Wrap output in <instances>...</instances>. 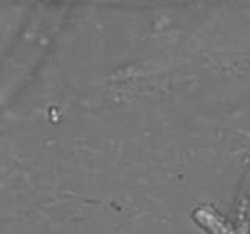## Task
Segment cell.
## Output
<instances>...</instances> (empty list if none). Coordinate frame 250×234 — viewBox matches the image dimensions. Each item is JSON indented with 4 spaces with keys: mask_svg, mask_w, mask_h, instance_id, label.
I'll list each match as a JSON object with an SVG mask.
<instances>
[{
    "mask_svg": "<svg viewBox=\"0 0 250 234\" xmlns=\"http://www.w3.org/2000/svg\"><path fill=\"white\" fill-rule=\"evenodd\" d=\"M194 217L200 225H203L207 230H209L211 234H231L229 231V228H227V226L221 220H219V218H216L213 214L208 213V211H203V209L195 211Z\"/></svg>",
    "mask_w": 250,
    "mask_h": 234,
    "instance_id": "obj_1",
    "label": "cell"
}]
</instances>
